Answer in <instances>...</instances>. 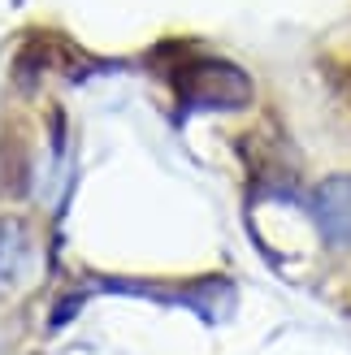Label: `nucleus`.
<instances>
[{
	"mask_svg": "<svg viewBox=\"0 0 351 355\" xmlns=\"http://www.w3.org/2000/svg\"><path fill=\"white\" fill-rule=\"evenodd\" d=\"M321 221L334 239L351 243V178L321 187Z\"/></svg>",
	"mask_w": 351,
	"mask_h": 355,
	"instance_id": "2",
	"label": "nucleus"
},
{
	"mask_svg": "<svg viewBox=\"0 0 351 355\" xmlns=\"http://www.w3.org/2000/svg\"><path fill=\"white\" fill-rule=\"evenodd\" d=\"M173 87L187 104H208V109H234L248 100V78L213 57H187L173 69Z\"/></svg>",
	"mask_w": 351,
	"mask_h": 355,
	"instance_id": "1",
	"label": "nucleus"
}]
</instances>
